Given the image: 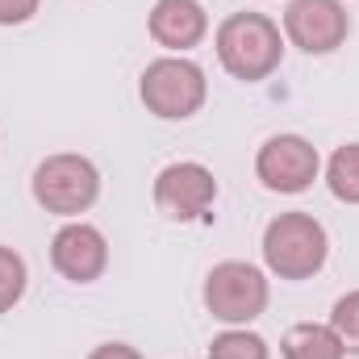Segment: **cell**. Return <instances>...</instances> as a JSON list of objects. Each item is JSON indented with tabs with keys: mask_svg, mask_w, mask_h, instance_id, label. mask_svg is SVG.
<instances>
[{
	"mask_svg": "<svg viewBox=\"0 0 359 359\" xmlns=\"http://www.w3.org/2000/svg\"><path fill=\"white\" fill-rule=\"evenodd\" d=\"M50 264L59 268V276L76 280V284H88L96 280L104 264H109V247H104V234L96 226H84V222H72L55 234L50 243Z\"/></svg>",
	"mask_w": 359,
	"mask_h": 359,
	"instance_id": "9c48e42d",
	"label": "cell"
},
{
	"mask_svg": "<svg viewBox=\"0 0 359 359\" xmlns=\"http://www.w3.org/2000/svg\"><path fill=\"white\" fill-rule=\"evenodd\" d=\"M209 17L196 0H159L151 8V38L168 50H188L205 38Z\"/></svg>",
	"mask_w": 359,
	"mask_h": 359,
	"instance_id": "30bf717a",
	"label": "cell"
},
{
	"mask_svg": "<svg viewBox=\"0 0 359 359\" xmlns=\"http://www.w3.org/2000/svg\"><path fill=\"white\" fill-rule=\"evenodd\" d=\"M280 55H284L280 29L264 13H234L217 29V59L234 80H247V84L268 80L280 67Z\"/></svg>",
	"mask_w": 359,
	"mask_h": 359,
	"instance_id": "6da1fadb",
	"label": "cell"
},
{
	"mask_svg": "<svg viewBox=\"0 0 359 359\" xmlns=\"http://www.w3.org/2000/svg\"><path fill=\"white\" fill-rule=\"evenodd\" d=\"M264 259L280 280H309L326 264V230L309 213H280L264 234Z\"/></svg>",
	"mask_w": 359,
	"mask_h": 359,
	"instance_id": "7a4b0ae2",
	"label": "cell"
},
{
	"mask_svg": "<svg viewBox=\"0 0 359 359\" xmlns=\"http://www.w3.org/2000/svg\"><path fill=\"white\" fill-rule=\"evenodd\" d=\"M21 292H25V264L17 251L0 247V313L13 309L21 301Z\"/></svg>",
	"mask_w": 359,
	"mask_h": 359,
	"instance_id": "5bb4252c",
	"label": "cell"
},
{
	"mask_svg": "<svg viewBox=\"0 0 359 359\" xmlns=\"http://www.w3.org/2000/svg\"><path fill=\"white\" fill-rule=\"evenodd\" d=\"M100 192V176L84 155H50L34 172V196L46 213H84Z\"/></svg>",
	"mask_w": 359,
	"mask_h": 359,
	"instance_id": "277c9868",
	"label": "cell"
},
{
	"mask_svg": "<svg viewBox=\"0 0 359 359\" xmlns=\"http://www.w3.org/2000/svg\"><path fill=\"white\" fill-rule=\"evenodd\" d=\"M142 104L163 121L192 117L205 104V72L188 59H155L142 72Z\"/></svg>",
	"mask_w": 359,
	"mask_h": 359,
	"instance_id": "3957f363",
	"label": "cell"
},
{
	"mask_svg": "<svg viewBox=\"0 0 359 359\" xmlns=\"http://www.w3.org/2000/svg\"><path fill=\"white\" fill-rule=\"evenodd\" d=\"M284 34L301 50L326 55L347 38V8L339 0H292L284 13Z\"/></svg>",
	"mask_w": 359,
	"mask_h": 359,
	"instance_id": "8992f818",
	"label": "cell"
},
{
	"mask_svg": "<svg viewBox=\"0 0 359 359\" xmlns=\"http://www.w3.org/2000/svg\"><path fill=\"white\" fill-rule=\"evenodd\" d=\"M284 359H347V347L334 334V326L301 322L284 334Z\"/></svg>",
	"mask_w": 359,
	"mask_h": 359,
	"instance_id": "8fae6325",
	"label": "cell"
},
{
	"mask_svg": "<svg viewBox=\"0 0 359 359\" xmlns=\"http://www.w3.org/2000/svg\"><path fill=\"white\" fill-rule=\"evenodd\" d=\"M330 192L347 205H359V142L351 147H339L334 159H330Z\"/></svg>",
	"mask_w": 359,
	"mask_h": 359,
	"instance_id": "7c38bea8",
	"label": "cell"
},
{
	"mask_svg": "<svg viewBox=\"0 0 359 359\" xmlns=\"http://www.w3.org/2000/svg\"><path fill=\"white\" fill-rule=\"evenodd\" d=\"M213 196H217L213 172L201 163H172L155 180V205H159V213H168L176 222L201 217L213 205Z\"/></svg>",
	"mask_w": 359,
	"mask_h": 359,
	"instance_id": "52a82bcc",
	"label": "cell"
},
{
	"mask_svg": "<svg viewBox=\"0 0 359 359\" xmlns=\"http://www.w3.org/2000/svg\"><path fill=\"white\" fill-rule=\"evenodd\" d=\"M330 326H334V334L343 339V347H347L351 355H359V292H347V297L334 301Z\"/></svg>",
	"mask_w": 359,
	"mask_h": 359,
	"instance_id": "9a60e30c",
	"label": "cell"
},
{
	"mask_svg": "<svg viewBox=\"0 0 359 359\" xmlns=\"http://www.w3.org/2000/svg\"><path fill=\"white\" fill-rule=\"evenodd\" d=\"M205 305L222 322H251L268 305V280L251 264H217L205 280Z\"/></svg>",
	"mask_w": 359,
	"mask_h": 359,
	"instance_id": "5b68a950",
	"label": "cell"
},
{
	"mask_svg": "<svg viewBox=\"0 0 359 359\" xmlns=\"http://www.w3.org/2000/svg\"><path fill=\"white\" fill-rule=\"evenodd\" d=\"M38 13V0H0V25H21Z\"/></svg>",
	"mask_w": 359,
	"mask_h": 359,
	"instance_id": "2e32d148",
	"label": "cell"
},
{
	"mask_svg": "<svg viewBox=\"0 0 359 359\" xmlns=\"http://www.w3.org/2000/svg\"><path fill=\"white\" fill-rule=\"evenodd\" d=\"M209 359H268V343L247 330H226L209 343Z\"/></svg>",
	"mask_w": 359,
	"mask_h": 359,
	"instance_id": "4fadbf2b",
	"label": "cell"
},
{
	"mask_svg": "<svg viewBox=\"0 0 359 359\" xmlns=\"http://www.w3.org/2000/svg\"><path fill=\"white\" fill-rule=\"evenodd\" d=\"M255 172L271 192H301L318 176V151L297 134H276L271 142H264Z\"/></svg>",
	"mask_w": 359,
	"mask_h": 359,
	"instance_id": "ba28073f",
	"label": "cell"
},
{
	"mask_svg": "<svg viewBox=\"0 0 359 359\" xmlns=\"http://www.w3.org/2000/svg\"><path fill=\"white\" fill-rule=\"evenodd\" d=\"M88 359H142L134 347H126V343H104V347H96Z\"/></svg>",
	"mask_w": 359,
	"mask_h": 359,
	"instance_id": "e0dca14e",
	"label": "cell"
}]
</instances>
